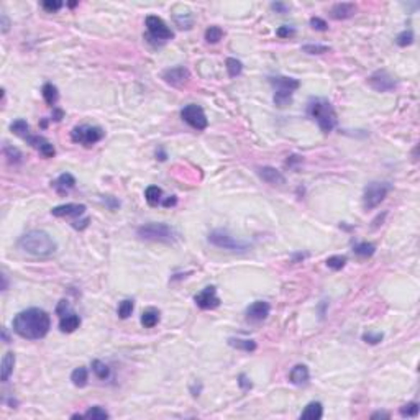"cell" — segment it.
Listing matches in <instances>:
<instances>
[{
	"instance_id": "cell-6",
	"label": "cell",
	"mask_w": 420,
	"mask_h": 420,
	"mask_svg": "<svg viewBox=\"0 0 420 420\" xmlns=\"http://www.w3.org/2000/svg\"><path fill=\"white\" fill-rule=\"evenodd\" d=\"M392 186L389 182H371L368 184L363 194V207L366 210H373L381 204L391 192Z\"/></svg>"
},
{
	"instance_id": "cell-27",
	"label": "cell",
	"mask_w": 420,
	"mask_h": 420,
	"mask_svg": "<svg viewBox=\"0 0 420 420\" xmlns=\"http://www.w3.org/2000/svg\"><path fill=\"white\" fill-rule=\"evenodd\" d=\"M71 381H72V384H74V386L84 387L85 384H87V381H89L87 368H84V366L76 368L74 371H72V374H71Z\"/></svg>"
},
{
	"instance_id": "cell-1",
	"label": "cell",
	"mask_w": 420,
	"mask_h": 420,
	"mask_svg": "<svg viewBox=\"0 0 420 420\" xmlns=\"http://www.w3.org/2000/svg\"><path fill=\"white\" fill-rule=\"evenodd\" d=\"M49 328H51V317L48 315V312L38 309V307L21 310L13 319V330L17 335L26 338V340L44 338L48 335Z\"/></svg>"
},
{
	"instance_id": "cell-9",
	"label": "cell",
	"mask_w": 420,
	"mask_h": 420,
	"mask_svg": "<svg viewBox=\"0 0 420 420\" xmlns=\"http://www.w3.org/2000/svg\"><path fill=\"white\" fill-rule=\"evenodd\" d=\"M146 28H148V33H150L151 38L158 40V41H161V43L174 38V33L171 31L169 26L164 23V20L160 17H156V15L146 17Z\"/></svg>"
},
{
	"instance_id": "cell-22",
	"label": "cell",
	"mask_w": 420,
	"mask_h": 420,
	"mask_svg": "<svg viewBox=\"0 0 420 420\" xmlns=\"http://www.w3.org/2000/svg\"><path fill=\"white\" fill-rule=\"evenodd\" d=\"M13 368H15V355H13L12 351H7L2 358V368H0V376H2L3 382L10 379Z\"/></svg>"
},
{
	"instance_id": "cell-8",
	"label": "cell",
	"mask_w": 420,
	"mask_h": 420,
	"mask_svg": "<svg viewBox=\"0 0 420 420\" xmlns=\"http://www.w3.org/2000/svg\"><path fill=\"white\" fill-rule=\"evenodd\" d=\"M180 117L186 121L189 126H192L194 130H205L209 126L207 121L205 112L202 110V107L196 105V103H189L180 110Z\"/></svg>"
},
{
	"instance_id": "cell-43",
	"label": "cell",
	"mask_w": 420,
	"mask_h": 420,
	"mask_svg": "<svg viewBox=\"0 0 420 420\" xmlns=\"http://www.w3.org/2000/svg\"><path fill=\"white\" fill-rule=\"evenodd\" d=\"M41 7H43L46 12L53 13V12L60 10V8L62 7V2H60V0H44V2L41 3Z\"/></svg>"
},
{
	"instance_id": "cell-48",
	"label": "cell",
	"mask_w": 420,
	"mask_h": 420,
	"mask_svg": "<svg viewBox=\"0 0 420 420\" xmlns=\"http://www.w3.org/2000/svg\"><path fill=\"white\" fill-rule=\"evenodd\" d=\"M89 225V219H84V220H80V222H74L72 223V227L74 228H78V230H82V228H85Z\"/></svg>"
},
{
	"instance_id": "cell-42",
	"label": "cell",
	"mask_w": 420,
	"mask_h": 420,
	"mask_svg": "<svg viewBox=\"0 0 420 420\" xmlns=\"http://www.w3.org/2000/svg\"><path fill=\"white\" fill-rule=\"evenodd\" d=\"M382 338H384V335L382 333H373V332H368L363 335V340L369 343V345H378V343L382 341Z\"/></svg>"
},
{
	"instance_id": "cell-33",
	"label": "cell",
	"mask_w": 420,
	"mask_h": 420,
	"mask_svg": "<svg viewBox=\"0 0 420 420\" xmlns=\"http://www.w3.org/2000/svg\"><path fill=\"white\" fill-rule=\"evenodd\" d=\"M92 371L99 379H107L108 376H110V368H108L105 363H102L100 360L92 361Z\"/></svg>"
},
{
	"instance_id": "cell-50",
	"label": "cell",
	"mask_w": 420,
	"mask_h": 420,
	"mask_svg": "<svg viewBox=\"0 0 420 420\" xmlns=\"http://www.w3.org/2000/svg\"><path fill=\"white\" fill-rule=\"evenodd\" d=\"M391 414L389 412H374L371 415V419H389Z\"/></svg>"
},
{
	"instance_id": "cell-24",
	"label": "cell",
	"mask_w": 420,
	"mask_h": 420,
	"mask_svg": "<svg viewBox=\"0 0 420 420\" xmlns=\"http://www.w3.org/2000/svg\"><path fill=\"white\" fill-rule=\"evenodd\" d=\"M41 94H43L44 102H46L49 107H53V108L56 107V102H58V99H60V94H58L56 85H53V84L46 82V84L43 85Z\"/></svg>"
},
{
	"instance_id": "cell-2",
	"label": "cell",
	"mask_w": 420,
	"mask_h": 420,
	"mask_svg": "<svg viewBox=\"0 0 420 420\" xmlns=\"http://www.w3.org/2000/svg\"><path fill=\"white\" fill-rule=\"evenodd\" d=\"M17 246L26 255L36 256V258H46L56 253L58 245L53 237L43 230H30L21 235L17 241Z\"/></svg>"
},
{
	"instance_id": "cell-21",
	"label": "cell",
	"mask_w": 420,
	"mask_h": 420,
	"mask_svg": "<svg viewBox=\"0 0 420 420\" xmlns=\"http://www.w3.org/2000/svg\"><path fill=\"white\" fill-rule=\"evenodd\" d=\"M53 186H54V189H56V192L67 194L72 187L76 186V179H74V176L69 174V173H62L60 178L53 182Z\"/></svg>"
},
{
	"instance_id": "cell-34",
	"label": "cell",
	"mask_w": 420,
	"mask_h": 420,
	"mask_svg": "<svg viewBox=\"0 0 420 420\" xmlns=\"http://www.w3.org/2000/svg\"><path fill=\"white\" fill-rule=\"evenodd\" d=\"M110 415H108V412L103 407H100V405H94V407H90L87 412L84 414V419H96V420H103V419H108Z\"/></svg>"
},
{
	"instance_id": "cell-11",
	"label": "cell",
	"mask_w": 420,
	"mask_h": 420,
	"mask_svg": "<svg viewBox=\"0 0 420 420\" xmlns=\"http://www.w3.org/2000/svg\"><path fill=\"white\" fill-rule=\"evenodd\" d=\"M194 302L197 304V307H200V309H204V310L215 309V307L220 305V299H219V296H217V289L214 286L202 289V291L194 297Z\"/></svg>"
},
{
	"instance_id": "cell-39",
	"label": "cell",
	"mask_w": 420,
	"mask_h": 420,
	"mask_svg": "<svg viewBox=\"0 0 420 420\" xmlns=\"http://www.w3.org/2000/svg\"><path fill=\"white\" fill-rule=\"evenodd\" d=\"M399 412H400V415H402V417H417V414H419V404H417V402H409V404L402 405Z\"/></svg>"
},
{
	"instance_id": "cell-3",
	"label": "cell",
	"mask_w": 420,
	"mask_h": 420,
	"mask_svg": "<svg viewBox=\"0 0 420 420\" xmlns=\"http://www.w3.org/2000/svg\"><path fill=\"white\" fill-rule=\"evenodd\" d=\"M307 115L317 121L323 133H330L338 121L335 108L323 97H312L307 102Z\"/></svg>"
},
{
	"instance_id": "cell-15",
	"label": "cell",
	"mask_w": 420,
	"mask_h": 420,
	"mask_svg": "<svg viewBox=\"0 0 420 420\" xmlns=\"http://www.w3.org/2000/svg\"><path fill=\"white\" fill-rule=\"evenodd\" d=\"M26 141L33 148H36L44 158H53L56 155V150H54L53 143H49L46 138L41 137V135H30V137L26 138Z\"/></svg>"
},
{
	"instance_id": "cell-44",
	"label": "cell",
	"mask_w": 420,
	"mask_h": 420,
	"mask_svg": "<svg viewBox=\"0 0 420 420\" xmlns=\"http://www.w3.org/2000/svg\"><path fill=\"white\" fill-rule=\"evenodd\" d=\"M276 33H278L279 38H289V36H292L296 31H294V28H289V26H281Z\"/></svg>"
},
{
	"instance_id": "cell-25",
	"label": "cell",
	"mask_w": 420,
	"mask_h": 420,
	"mask_svg": "<svg viewBox=\"0 0 420 420\" xmlns=\"http://www.w3.org/2000/svg\"><path fill=\"white\" fill-rule=\"evenodd\" d=\"M158 322H160V310L150 307L141 314V325L144 328H153L155 325H158Z\"/></svg>"
},
{
	"instance_id": "cell-45",
	"label": "cell",
	"mask_w": 420,
	"mask_h": 420,
	"mask_svg": "<svg viewBox=\"0 0 420 420\" xmlns=\"http://www.w3.org/2000/svg\"><path fill=\"white\" fill-rule=\"evenodd\" d=\"M238 384H240L241 389H250L251 387V382L248 381V378L245 374H240V376H238Z\"/></svg>"
},
{
	"instance_id": "cell-37",
	"label": "cell",
	"mask_w": 420,
	"mask_h": 420,
	"mask_svg": "<svg viewBox=\"0 0 420 420\" xmlns=\"http://www.w3.org/2000/svg\"><path fill=\"white\" fill-rule=\"evenodd\" d=\"M302 51L307 53V54H323V53L330 51V48L325 46V44H314V43H310V44H304V46H302Z\"/></svg>"
},
{
	"instance_id": "cell-18",
	"label": "cell",
	"mask_w": 420,
	"mask_h": 420,
	"mask_svg": "<svg viewBox=\"0 0 420 420\" xmlns=\"http://www.w3.org/2000/svg\"><path fill=\"white\" fill-rule=\"evenodd\" d=\"M330 15L335 20H348V18L356 15V5L351 2H341V3H335L330 8Z\"/></svg>"
},
{
	"instance_id": "cell-29",
	"label": "cell",
	"mask_w": 420,
	"mask_h": 420,
	"mask_svg": "<svg viewBox=\"0 0 420 420\" xmlns=\"http://www.w3.org/2000/svg\"><path fill=\"white\" fill-rule=\"evenodd\" d=\"M3 155H5V158L8 160V162H12V164H20L21 160H23V155H21V151L18 150V148L12 146V144H8V143L3 144Z\"/></svg>"
},
{
	"instance_id": "cell-16",
	"label": "cell",
	"mask_w": 420,
	"mask_h": 420,
	"mask_svg": "<svg viewBox=\"0 0 420 420\" xmlns=\"http://www.w3.org/2000/svg\"><path fill=\"white\" fill-rule=\"evenodd\" d=\"M85 205L84 204H62L58 207H53L51 214L54 217H80L85 214Z\"/></svg>"
},
{
	"instance_id": "cell-31",
	"label": "cell",
	"mask_w": 420,
	"mask_h": 420,
	"mask_svg": "<svg viewBox=\"0 0 420 420\" xmlns=\"http://www.w3.org/2000/svg\"><path fill=\"white\" fill-rule=\"evenodd\" d=\"M353 251H355V255L361 256V258H369V256H373L374 253H376V246H374L373 243L363 241V243H358V245L353 248Z\"/></svg>"
},
{
	"instance_id": "cell-51",
	"label": "cell",
	"mask_w": 420,
	"mask_h": 420,
	"mask_svg": "<svg viewBox=\"0 0 420 420\" xmlns=\"http://www.w3.org/2000/svg\"><path fill=\"white\" fill-rule=\"evenodd\" d=\"M176 202H178V199H176L174 196H171L169 199H166V200L162 202V205H164V207H171V205H176Z\"/></svg>"
},
{
	"instance_id": "cell-19",
	"label": "cell",
	"mask_w": 420,
	"mask_h": 420,
	"mask_svg": "<svg viewBox=\"0 0 420 420\" xmlns=\"http://www.w3.org/2000/svg\"><path fill=\"white\" fill-rule=\"evenodd\" d=\"M80 325V317L72 310H67L66 314L60 315V330L62 333H72L79 328Z\"/></svg>"
},
{
	"instance_id": "cell-17",
	"label": "cell",
	"mask_w": 420,
	"mask_h": 420,
	"mask_svg": "<svg viewBox=\"0 0 420 420\" xmlns=\"http://www.w3.org/2000/svg\"><path fill=\"white\" fill-rule=\"evenodd\" d=\"M258 174L264 182L271 184V186H282V184H286V178L282 176L281 171H278L276 168H271V166H263V168H260Z\"/></svg>"
},
{
	"instance_id": "cell-28",
	"label": "cell",
	"mask_w": 420,
	"mask_h": 420,
	"mask_svg": "<svg viewBox=\"0 0 420 420\" xmlns=\"http://www.w3.org/2000/svg\"><path fill=\"white\" fill-rule=\"evenodd\" d=\"M144 199L146 202L150 204L151 207H156L158 204H161V199H162V191L158 186H150L146 187L144 191Z\"/></svg>"
},
{
	"instance_id": "cell-14",
	"label": "cell",
	"mask_w": 420,
	"mask_h": 420,
	"mask_svg": "<svg viewBox=\"0 0 420 420\" xmlns=\"http://www.w3.org/2000/svg\"><path fill=\"white\" fill-rule=\"evenodd\" d=\"M271 312V307L268 302L264 300H256L246 309V317L251 322H263V320L268 319V315Z\"/></svg>"
},
{
	"instance_id": "cell-5",
	"label": "cell",
	"mask_w": 420,
	"mask_h": 420,
	"mask_svg": "<svg viewBox=\"0 0 420 420\" xmlns=\"http://www.w3.org/2000/svg\"><path fill=\"white\" fill-rule=\"evenodd\" d=\"M209 243H212L217 248H222V250L235 251V253H245L248 248V243L238 240L233 235H230L225 230H214L209 233Z\"/></svg>"
},
{
	"instance_id": "cell-13",
	"label": "cell",
	"mask_w": 420,
	"mask_h": 420,
	"mask_svg": "<svg viewBox=\"0 0 420 420\" xmlns=\"http://www.w3.org/2000/svg\"><path fill=\"white\" fill-rule=\"evenodd\" d=\"M191 78V72H189L187 67L184 66H174V67H169L162 72V79L164 82H168L171 85H180L184 84L186 80H189Z\"/></svg>"
},
{
	"instance_id": "cell-35",
	"label": "cell",
	"mask_w": 420,
	"mask_h": 420,
	"mask_svg": "<svg viewBox=\"0 0 420 420\" xmlns=\"http://www.w3.org/2000/svg\"><path fill=\"white\" fill-rule=\"evenodd\" d=\"M227 71H228L230 78H237V76H240L241 71H243L241 61L235 60V58H228L227 60Z\"/></svg>"
},
{
	"instance_id": "cell-49",
	"label": "cell",
	"mask_w": 420,
	"mask_h": 420,
	"mask_svg": "<svg viewBox=\"0 0 420 420\" xmlns=\"http://www.w3.org/2000/svg\"><path fill=\"white\" fill-rule=\"evenodd\" d=\"M62 115H64L62 114V110H60V108H56V107L53 108V120L54 121H60L62 119Z\"/></svg>"
},
{
	"instance_id": "cell-12",
	"label": "cell",
	"mask_w": 420,
	"mask_h": 420,
	"mask_svg": "<svg viewBox=\"0 0 420 420\" xmlns=\"http://www.w3.org/2000/svg\"><path fill=\"white\" fill-rule=\"evenodd\" d=\"M269 82L276 92L289 94V96H292L300 87L299 80L294 78H287V76H274V78H269Z\"/></svg>"
},
{
	"instance_id": "cell-32",
	"label": "cell",
	"mask_w": 420,
	"mask_h": 420,
	"mask_svg": "<svg viewBox=\"0 0 420 420\" xmlns=\"http://www.w3.org/2000/svg\"><path fill=\"white\" fill-rule=\"evenodd\" d=\"M223 38V30L220 28V26H209V28L205 30V40H207V43H210V44H215V43H219L220 40Z\"/></svg>"
},
{
	"instance_id": "cell-26",
	"label": "cell",
	"mask_w": 420,
	"mask_h": 420,
	"mask_svg": "<svg viewBox=\"0 0 420 420\" xmlns=\"http://www.w3.org/2000/svg\"><path fill=\"white\" fill-rule=\"evenodd\" d=\"M228 345L237 350L243 351H255L256 350V341L255 340H246V338H228Z\"/></svg>"
},
{
	"instance_id": "cell-47",
	"label": "cell",
	"mask_w": 420,
	"mask_h": 420,
	"mask_svg": "<svg viewBox=\"0 0 420 420\" xmlns=\"http://www.w3.org/2000/svg\"><path fill=\"white\" fill-rule=\"evenodd\" d=\"M2 33H7L8 31V28H10V21H8V18H7V15L5 13H2Z\"/></svg>"
},
{
	"instance_id": "cell-7",
	"label": "cell",
	"mask_w": 420,
	"mask_h": 420,
	"mask_svg": "<svg viewBox=\"0 0 420 420\" xmlns=\"http://www.w3.org/2000/svg\"><path fill=\"white\" fill-rule=\"evenodd\" d=\"M105 137V132L100 126H90V125H80L74 126L71 132V138L74 143H80L84 146H92L97 141Z\"/></svg>"
},
{
	"instance_id": "cell-23",
	"label": "cell",
	"mask_w": 420,
	"mask_h": 420,
	"mask_svg": "<svg viewBox=\"0 0 420 420\" xmlns=\"http://www.w3.org/2000/svg\"><path fill=\"white\" fill-rule=\"evenodd\" d=\"M323 415V407L320 402H310L305 405V409L302 410L300 419H310V420H319Z\"/></svg>"
},
{
	"instance_id": "cell-20",
	"label": "cell",
	"mask_w": 420,
	"mask_h": 420,
	"mask_svg": "<svg viewBox=\"0 0 420 420\" xmlns=\"http://www.w3.org/2000/svg\"><path fill=\"white\" fill-rule=\"evenodd\" d=\"M289 379H291V382L296 386H305L310 379L309 368H307L305 364H296V366L291 369V373H289Z\"/></svg>"
},
{
	"instance_id": "cell-40",
	"label": "cell",
	"mask_w": 420,
	"mask_h": 420,
	"mask_svg": "<svg viewBox=\"0 0 420 420\" xmlns=\"http://www.w3.org/2000/svg\"><path fill=\"white\" fill-rule=\"evenodd\" d=\"M345 264H346V256H330V258L327 260V266L335 271L341 269Z\"/></svg>"
},
{
	"instance_id": "cell-10",
	"label": "cell",
	"mask_w": 420,
	"mask_h": 420,
	"mask_svg": "<svg viewBox=\"0 0 420 420\" xmlns=\"http://www.w3.org/2000/svg\"><path fill=\"white\" fill-rule=\"evenodd\" d=\"M368 84L369 87L374 89L376 92H391V90L396 89V79L392 78L387 71H376L373 72L371 76L368 78Z\"/></svg>"
},
{
	"instance_id": "cell-36",
	"label": "cell",
	"mask_w": 420,
	"mask_h": 420,
	"mask_svg": "<svg viewBox=\"0 0 420 420\" xmlns=\"http://www.w3.org/2000/svg\"><path fill=\"white\" fill-rule=\"evenodd\" d=\"M133 309H135L133 300L125 299V300H121L120 304H119V310H117V312H119V317H120V319H128L130 315H132Z\"/></svg>"
},
{
	"instance_id": "cell-46",
	"label": "cell",
	"mask_w": 420,
	"mask_h": 420,
	"mask_svg": "<svg viewBox=\"0 0 420 420\" xmlns=\"http://www.w3.org/2000/svg\"><path fill=\"white\" fill-rule=\"evenodd\" d=\"M271 8H273V10H276V12H279V13H286V12L289 10V5H286V3H273V5H271Z\"/></svg>"
},
{
	"instance_id": "cell-38",
	"label": "cell",
	"mask_w": 420,
	"mask_h": 420,
	"mask_svg": "<svg viewBox=\"0 0 420 420\" xmlns=\"http://www.w3.org/2000/svg\"><path fill=\"white\" fill-rule=\"evenodd\" d=\"M412 41H414L412 30H404L402 33H399L396 38V43L399 44V46H409V44H412Z\"/></svg>"
},
{
	"instance_id": "cell-30",
	"label": "cell",
	"mask_w": 420,
	"mask_h": 420,
	"mask_svg": "<svg viewBox=\"0 0 420 420\" xmlns=\"http://www.w3.org/2000/svg\"><path fill=\"white\" fill-rule=\"evenodd\" d=\"M10 130L15 135H18V137H21L23 140H26L30 137V126H28V123H26L23 119H18V120L13 121V123L10 125Z\"/></svg>"
},
{
	"instance_id": "cell-4",
	"label": "cell",
	"mask_w": 420,
	"mask_h": 420,
	"mask_svg": "<svg viewBox=\"0 0 420 420\" xmlns=\"http://www.w3.org/2000/svg\"><path fill=\"white\" fill-rule=\"evenodd\" d=\"M137 235L146 241L173 243L178 235L168 223H144L137 230Z\"/></svg>"
},
{
	"instance_id": "cell-41",
	"label": "cell",
	"mask_w": 420,
	"mask_h": 420,
	"mask_svg": "<svg viewBox=\"0 0 420 420\" xmlns=\"http://www.w3.org/2000/svg\"><path fill=\"white\" fill-rule=\"evenodd\" d=\"M310 26L317 31H327L328 30V23L320 17H312L310 18Z\"/></svg>"
}]
</instances>
